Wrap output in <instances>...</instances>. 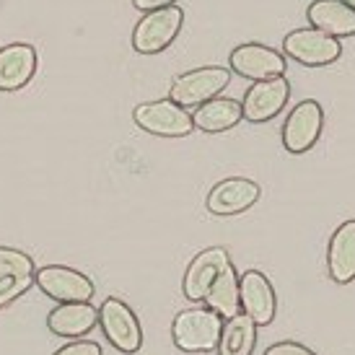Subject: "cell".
<instances>
[{
    "mask_svg": "<svg viewBox=\"0 0 355 355\" xmlns=\"http://www.w3.org/2000/svg\"><path fill=\"white\" fill-rule=\"evenodd\" d=\"M327 272L337 286L355 280V218H347L332 231L327 244Z\"/></svg>",
    "mask_w": 355,
    "mask_h": 355,
    "instance_id": "9a60e30c",
    "label": "cell"
},
{
    "mask_svg": "<svg viewBox=\"0 0 355 355\" xmlns=\"http://www.w3.org/2000/svg\"><path fill=\"white\" fill-rule=\"evenodd\" d=\"M223 316L213 309H184L171 322V343L177 350L189 355L198 353H216L218 337H220Z\"/></svg>",
    "mask_w": 355,
    "mask_h": 355,
    "instance_id": "6da1fadb",
    "label": "cell"
},
{
    "mask_svg": "<svg viewBox=\"0 0 355 355\" xmlns=\"http://www.w3.org/2000/svg\"><path fill=\"white\" fill-rule=\"evenodd\" d=\"M291 99V83L286 76L254 80L241 99V117L252 125H262L275 119Z\"/></svg>",
    "mask_w": 355,
    "mask_h": 355,
    "instance_id": "30bf717a",
    "label": "cell"
},
{
    "mask_svg": "<svg viewBox=\"0 0 355 355\" xmlns=\"http://www.w3.org/2000/svg\"><path fill=\"white\" fill-rule=\"evenodd\" d=\"M182 26H184V10L179 6L146 10L132 29V40H130L132 50L138 55H161L177 42Z\"/></svg>",
    "mask_w": 355,
    "mask_h": 355,
    "instance_id": "7a4b0ae2",
    "label": "cell"
},
{
    "mask_svg": "<svg viewBox=\"0 0 355 355\" xmlns=\"http://www.w3.org/2000/svg\"><path fill=\"white\" fill-rule=\"evenodd\" d=\"M262 195V187L254 179L247 177H228L223 182H218L216 187L207 192L205 207L210 216L228 218L247 213L249 207H254V202Z\"/></svg>",
    "mask_w": 355,
    "mask_h": 355,
    "instance_id": "7c38bea8",
    "label": "cell"
},
{
    "mask_svg": "<svg viewBox=\"0 0 355 355\" xmlns=\"http://www.w3.org/2000/svg\"><path fill=\"white\" fill-rule=\"evenodd\" d=\"M228 83H231V70L223 65L195 68L174 78L168 89V99L184 109H195L213 96H220Z\"/></svg>",
    "mask_w": 355,
    "mask_h": 355,
    "instance_id": "277c9868",
    "label": "cell"
},
{
    "mask_svg": "<svg viewBox=\"0 0 355 355\" xmlns=\"http://www.w3.org/2000/svg\"><path fill=\"white\" fill-rule=\"evenodd\" d=\"M192 125L200 132L207 135H218V132H226L234 130L241 122V101L231 99V96H213L205 104L195 107L192 112Z\"/></svg>",
    "mask_w": 355,
    "mask_h": 355,
    "instance_id": "ac0fdd59",
    "label": "cell"
},
{
    "mask_svg": "<svg viewBox=\"0 0 355 355\" xmlns=\"http://www.w3.org/2000/svg\"><path fill=\"white\" fill-rule=\"evenodd\" d=\"M99 324V309L91 301L58 304L47 316V329L58 337H83Z\"/></svg>",
    "mask_w": 355,
    "mask_h": 355,
    "instance_id": "e0dca14e",
    "label": "cell"
},
{
    "mask_svg": "<svg viewBox=\"0 0 355 355\" xmlns=\"http://www.w3.org/2000/svg\"><path fill=\"white\" fill-rule=\"evenodd\" d=\"M306 21L309 26L340 42L355 37V10L343 0H311V6L306 8Z\"/></svg>",
    "mask_w": 355,
    "mask_h": 355,
    "instance_id": "2e32d148",
    "label": "cell"
},
{
    "mask_svg": "<svg viewBox=\"0 0 355 355\" xmlns=\"http://www.w3.org/2000/svg\"><path fill=\"white\" fill-rule=\"evenodd\" d=\"M288 62L283 52L275 47H267L262 42H244L231 50L228 55V70L247 80H265L275 76H286Z\"/></svg>",
    "mask_w": 355,
    "mask_h": 355,
    "instance_id": "9c48e42d",
    "label": "cell"
},
{
    "mask_svg": "<svg viewBox=\"0 0 355 355\" xmlns=\"http://www.w3.org/2000/svg\"><path fill=\"white\" fill-rule=\"evenodd\" d=\"M343 3H345V6H350V8L355 10V0H343Z\"/></svg>",
    "mask_w": 355,
    "mask_h": 355,
    "instance_id": "484cf974",
    "label": "cell"
},
{
    "mask_svg": "<svg viewBox=\"0 0 355 355\" xmlns=\"http://www.w3.org/2000/svg\"><path fill=\"white\" fill-rule=\"evenodd\" d=\"M34 288V275L24 277H0V309H6L13 304L16 298H21L26 291Z\"/></svg>",
    "mask_w": 355,
    "mask_h": 355,
    "instance_id": "7402d4cb",
    "label": "cell"
},
{
    "mask_svg": "<svg viewBox=\"0 0 355 355\" xmlns=\"http://www.w3.org/2000/svg\"><path fill=\"white\" fill-rule=\"evenodd\" d=\"M34 286L44 296H50L58 304H73V301H91L96 293V286L89 275L65 265H47L34 270Z\"/></svg>",
    "mask_w": 355,
    "mask_h": 355,
    "instance_id": "ba28073f",
    "label": "cell"
},
{
    "mask_svg": "<svg viewBox=\"0 0 355 355\" xmlns=\"http://www.w3.org/2000/svg\"><path fill=\"white\" fill-rule=\"evenodd\" d=\"M99 327L117 353L135 355L143 347V327L138 314L122 298L109 296L99 306Z\"/></svg>",
    "mask_w": 355,
    "mask_h": 355,
    "instance_id": "3957f363",
    "label": "cell"
},
{
    "mask_svg": "<svg viewBox=\"0 0 355 355\" xmlns=\"http://www.w3.org/2000/svg\"><path fill=\"white\" fill-rule=\"evenodd\" d=\"M132 119L143 132L156 138H187L195 130L189 109L179 107L171 99L146 101L132 109Z\"/></svg>",
    "mask_w": 355,
    "mask_h": 355,
    "instance_id": "8992f818",
    "label": "cell"
},
{
    "mask_svg": "<svg viewBox=\"0 0 355 355\" xmlns=\"http://www.w3.org/2000/svg\"><path fill=\"white\" fill-rule=\"evenodd\" d=\"M324 130V109L316 99L298 101L296 107L288 112L286 125H283V148L293 156H301L316 146Z\"/></svg>",
    "mask_w": 355,
    "mask_h": 355,
    "instance_id": "52a82bcc",
    "label": "cell"
},
{
    "mask_svg": "<svg viewBox=\"0 0 355 355\" xmlns=\"http://www.w3.org/2000/svg\"><path fill=\"white\" fill-rule=\"evenodd\" d=\"M34 259L21 249L0 247V277H24L34 275Z\"/></svg>",
    "mask_w": 355,
    "mask_h": 355,
    "instance_id": "44dd1931",
    "label": "cell"
},
{
    "mask_svg": "<svg viewBox=\"0 0 355 355\" xmlns=\"http://www.w3.org/2000/svg\"><path fill=\"white\" fill-rule=\"evenodd\" d=\"M202 304L207 309H213L216 314H220L223 319L239 314V272L234 265H226L220 272L216 275V280L207 288Z\"/></svg>",
    "mask_w": 355,
    "mask_h": 355,
    "instance_id": "ffe728a7",
    "label": "cell"
},
{
    "mask_svg": "<svg viewBox=\"0 0 355 355\" xmlns=\"http://www.w3.org/2000/svg\"><path fill=\"white\" fill-rule=\"evenodd\" d=\"M340 55H343V42L314 29V26L293 29L283 37V58H291L293 62L306 65V68L332 65L340 60Z\"/></svg>",
    "mask_w": 355,
    "mask_h": 355,
    "instance_id": "5b68a950",
    "label": "cell"
},
{
    "mask_svg": "<svg viewBox=\"0 0 355 355\" xmlns=\"http://www.w3.org/2000/svg\"><path fill=\"white\" fill-rule=\"evenodd\" d=\"M55 355H104L99 343H94V340H73L68 345H62Z\"/></svg>",
    "mask_w": 355,
    "mask_h": 355,
    "instance_id": "603a6c76",
    "label": "cell"
},
{
    "mask_svg": "<svg viewBox=\"0 0 355 355\" xmlns=\"http://www.w3.org/2000/svg\"><path fill=\"white\" fill-rule=\"evenodd\" d=\"M257 329L259 327L244 311L223 319L220 337H218V355H252L257 347Z\"/></svg>",
    "mask_w": 355,
    "mask_h": 355,
    "instance_id": "d6986e66",
    "label": "cell"
},
{
    "mask_svg": "<svg viewBox=\"0 0 355 355\" xmlns=\"http://www.w3.org/2000/svg\"><path fill=\"white\" fill-rule=\"evenodd\" d=\"M132 6L138 10H156V8H166V6H177V0H132Z\"/></svg>",
    "mask_w": 355,
    "mask_h": 355,
    "instance_id": "d4e9b609",
    "label": "cell"
},
{
    "mask_svg": "<svg viewBox=\"0 0 355 355\" xmlns=\"http://www.w3.org/2000/svg\"><path fill=\"white\" fill-rule=\"evenodd\" d=\"M226 265H231V257H228L226 247H207L200 254L192 257V262L184 270L182 277V293L192 304H202L207 288L216 280V275Z\"/></svg>",
    "mask_w": 355,
    "mask_h": 355,
    "instance_id": "5bb4252c",
    "label": "cell"
},
{
    "mask_svg": "<svg viewBox=\"0 0 355 355\" xmlns=\"http://www.w3.org/2000/svg\"><path fill=\"white\" fill-rule=\"evenodd\" d=\"M265 355H316L314 350L304 343H296V340H283V343H275L265 350Z\"/></svg>",
    "mask_w": 355,
    "mask_h": 355,
    "instance_id": "cb8c5ba5",
    "label": "cell"
},
{
    "mask_svg": "<svg viewBox=\"0 0 355 355\" xmlns=\"http://www.w3.org/2000/svg\"><path fill=\"white\" fill-rule=\"evenodd\" d=\"M40 68L37 47L29 42H13L0 47V91L13 94L29 86Z\"/></svg>",
    "mask_w": 355,
    "mask_h": 355,
    "instance_id": "4fadbf2b",
    "label": "cell"
},
{
    "mask_svg": "<svg viewBox=\"0 0 355 355\" xmlns=\"http://www.w3.org/2000/svg\"><path fill=\"white\" fill-rule=\"evenodd\" d=\"M239 309L257 327H267L275 322L277 293L272 280L262 270H247L239 275Z\"/></svg>",
    "mask_w": 355,
    "mask_h": 355,
    "instance_id": "8fae6325",
    "label": "cell"
}]
</instances>
